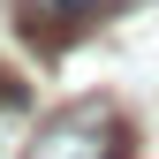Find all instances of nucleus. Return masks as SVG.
Returning a JSON list of instances; mask_svg holds the SVG:
<instances>
[{
  "label": "nucleus",
  "mask_w": 159,
  "mask_h": 159,
  "mask_svg": "<svg viewBox=\"0 0 159 159\" xmlns=\"http://www.w3.org/2000/svg\"><path fill=\"white\" fill-rule=\"evenodd\" d=\"M121 8L129 0H15V23H23L38 61H61L91 23H106V15H121Z\"/></svg>",
  "instance_id": "nucleus-2"
},
{
  "label": "nucleus",
  "mask_w": 159,
  "mask_h": 159,
  "mask_svg": "<svg viewBox=\"0 0 159 159\" xmlns=\"http://www.w3.org/2000/svg\"><path fill=\"white\" fill-rule=\"evenodd\" d=\"M0 106H8V114H23V106H30V91H23V84H15V76H8V68H0Z\"/></svg>",
  "instance_id": "nucleus-3"
},
{
  "label": "nucleus",
  "mask_w": 159,
  "mask_h": 159,
  "mask_svg": "<svg viewBox=\"0 0 159 159\" xmlns=\"http://www.w3.org/2000/svg\"><path fill=\"white\" fill-rule=\"evenodd\" d=\"M129 152H136V129H129V114L106 91L53 106L38 121V136L23 144V159H129Z\"/></svg>",
  "instance_id": "nucleus-1"
}]
</instances>
